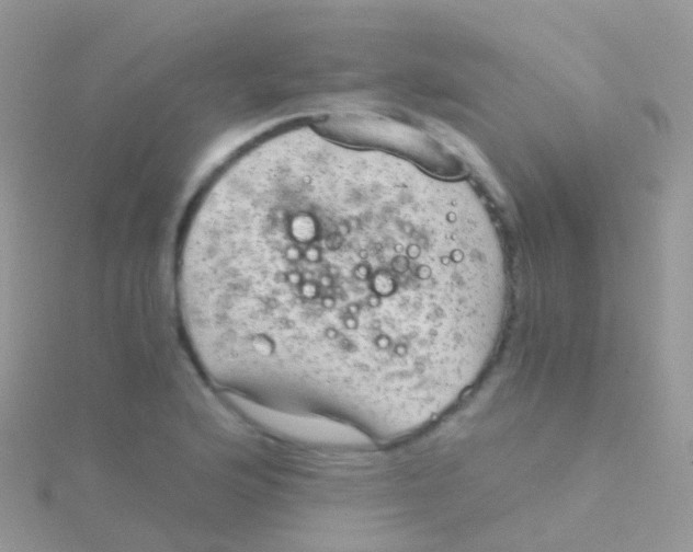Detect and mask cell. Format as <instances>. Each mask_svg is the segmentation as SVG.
<instances>
[{
	"mask_svg": "<svg viewBox=\"0 0 693 552\" xmlns=\"http://www.w3.org/2000/svg\"><path fill=\"white\" fill-rule=\"evenodd\" d=\"M177 292L213 380L388 441L477 377L505 268L467 184L300 127L252 146L207 187Z\"/></svg>",
	"mask_w": 693,
	"mask_h": 552,
	"instance_id": "6da1fadb",
	"label": "cell"
}]
</instances>
